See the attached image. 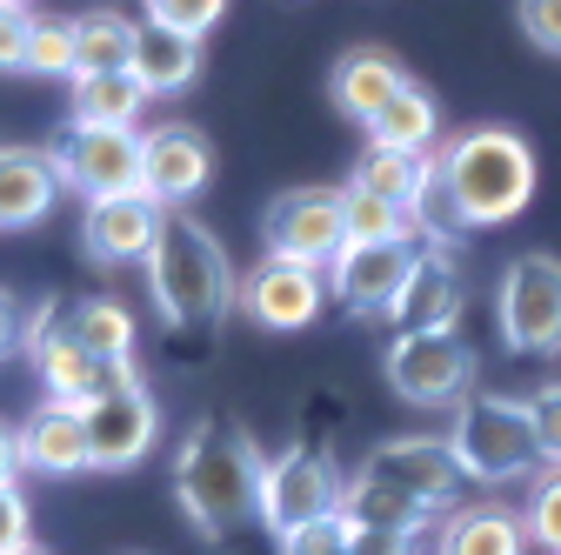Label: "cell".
Instances as JSON below:
<instances>
[{
	"label": "cell",
	"instance_id": "6da1fadb",
	"mask_svg": "<svg viewBox=\"0 0 561 555\" xmlns=\"http://www.w3.org/2000/svg\"><path fill=\"white\" fill-rule=\"evenodd\" d=\"M261 449L234 422H201L174 449V496L207 542H241L261 529Z\"/></svg>",
	"mask_w": 561,
	"mask_h": 555
},
{
	"label": "cell",
	"instance_id": "7a4b0ae2",
	"mask_svg": "<svg viewBox=\"0 0 561 555\" xmlns=\"http://www.w3.org/2000/svg\"><path fill=\"white\" fill-rule=\"evenodd\" d=\"M140 268H148V295L168 328H221L228 308H241V282H234L221 235L187 207L161 215V241Z\"/></svg>",
	"mask_w": 561,
	"mask_h": 555
},
{
	"label": "cell",
	"instance_id": "3957f363",
	"mask_svg": "<svg viewBox=\"0 0 561 555\" xmlns=\"http://www.w3.org/2000/svg\"><path fill=\"white\" fill-rule=\"evenodd\" d=\"M435 181L461 215V228H502L535 201V148L515 127L481 121V127H461L435 155Z\"/></svg>",
	"mask_w": 561,
	"mask_h": 555
},
{
	"label": "cell",
	"instance_id": "277c9868",
	"mask_svg": "<svg viewBox=\"0 0 561 555\" xmlns=\"http://www.w3.org/2000/svg\"><path fill=\"white\" fill-rule=\"evenodd\" d=\"M448 449H455L468 482H515L541 462L535 415L515 395H468L448 422Z\"/></svg>",
	"mask_w": 561,
	"mask_h": 555
},
{
	"label": "cell",
	"instance_id": "5b68a950",
	"mask_svg": "<svg viewBox=\"0 0 561 555\" xmlns=\"http://www.w3.org/2000/svg\"><path fill=\"white\" fill-rule=\"evenodd\" d=\"M341 496H347V475L334 468L328 442H295L261 468V529L274 542H288L314 522H334Z\"/></svg>",
	"mask_w": 561,
	"mask_h": 555
},
{
	"label": "cell",
	"instance_id": "8992f818",
	"mask_svg": "<svg viewBox=\"0 0 561 555\" xmlns=\"http://www.w3.org/2000/svg\"><path fill=\"white\" fill-rule=\"evenodd\" d=\"M388 388L408 408H461L474 388V349L455 328H428V335H394L388 341Z\"/></svg>",
	"mask_w": 561,
	"mask_h": 555
},
{
	"label": "cell",
	"instance_id": "52a82bcc",
	"mask_svg": "<svg viewBox=\"0 0 561 555\" xmlns=\"http://www.w3.org/2000/svg\"><path fill=\"white\" fill-rule=\"evenodd\" d=\"M261 241L267 254H288V261H308V268H328L341 248H347V194L341 188H280L261 215Z\"/></svg>",
	"mask_w": 561,
	"mask_h": 555
},
{
	"label": "cell",
	"instance_id": "ba28073f",
	"mask_svg": "<svg viewBox=\"0 0 561 555\" xmlns=\"http://www.w3.org/2000/svg\"><path fill=\"white\" fill-rule=\"evenodd\" d=\"M81 415H88V449H94V468H101V475H121V468H134V462H148L161 415H154L148 382L134 375V362L114 369L107 388H101Z\"/></svg>",
	"mask_w": 561,
	"mask_h": 555
},
{
	"label": "cell",
	"instance_id": "9c48e42d",
	"mask_svg": "<svg viewBox=\"0 0 561 555\" xmlns=\"http://www.w3.org/2000/svg\"><path fill=\"white\" fill-rule=\"evenodd\" d=\"M502 341L515 355H554L561 349V261L554 254H522L508 261L495 288Z\"/></svg>",
	"mask_w": 561,
	"mask_h": 555
},
{
	"label": "cell",
	"instance_id": "30bf717a",
	"mask_svg": "<svg viewBox=\"0 0 561 555\" xmlns=\"http://www.w3.org/2000/svg\"><path fill=\"white\" fill-rule=\"evenodd\" d=\"M54 168H60V188H75L88 201L140 194V174H148L134 127H67L54 141Z\"/></svg>",
	"mask_w": 561,
	"mask_h": 555
},
{
	"label": "cell",
	"instance_id": "8fae6325",
	"mask_svg": "<svg viewBox=\"0 0 561 555\" xmlns=\"http://www.w3.org/2000/svg\"><path fill=\"white\" fill-rule=\"evenodd\" d=\"M21 349H27V362H34L47 401H67V408H88V401L107 388V375H114L107 362H94L81 341H75L67 308H54V302H41V308L21 321ZM121 369H127V362H121Z\"/></svg>",
	"mask_w": 561,
	"mask_h": 555
},
{
	"label": "cell",
	"instance_id": "7c38bea8",
	"mask_svg": "<svg viewBox=\"0 0 561 555\" xmlns=\"http://www.w3.org/2000/svg\"><path fill=\"white\" fill-rule=\"evenodd\" d=\"M421 241H347L334 261H328V295L347 308V315H388L408 268H414Z\"/></svg>",
	"mask_w": 561,
	"mask_h": 555
},
{
	"label": "cell",
	"instance_id": "4fadbf2b",
	"mask_svg": "<svg viewBox=\"0 0 561 555\" xmlns=\"http://www.w3.org/2000/svg\"><path fill=\"white\" fill-rule=\"evenodd\" d=\"M321 295H328L321 268L288 261V254H261V261L248 268V282H241V308H248V321L267 328V335L308 328V321L321 315Z\"/></svg>",
	"mask_w": 561,
	"mask_h": 555
},
{
	"label": "cell",
	"instance_id": "5bb4252c",
	"mask_svg": "<svg viewBox=\"0 0 561 555\" xmlns=\"http://www.w3.org/2000/svg\"><path fill=\"white\" fill-rule=\"evenodd\" d=\"M368 475H381V482H394L401 496H414L421 509H448L455 502V489H461V462H455V449H448V435H388V442H375L368 449V462H362Z\"/></svg>",
	"mask_w": 561,
	"mask_h": 555
},
{
	"label": "cell",
	"instance_id": "9a60e30c",
	"mask_svg": "<svg viewBox=\"0 0 561 555\" xmlns=\"http://www.w3.org/2000/svg\"><path fill=\"white\" fill-rule=\"evenodd\" d=\"M140 194L154 207H187L207 181H215V148H207V134L194 121H161L154 134H140Z\"/></svg>",
	"mask_w": 561,
	"mask_h": 555
},
{
	"label": "cell",
	"instance_id": "2e32d148",
	"mask_svg": "<svg viewBox=\"0 0 561 555\" xmlns=\"http://www.w3.org/2000/svg\"><path fill=\"white\" fill-rule=\"evenodd\" d=\"M161 215H168V207H154L148 194L88 201V215H81V248H88V261H101V268L148 261L154 241H161Z\"/></svg>",
	"mask_w": 561,
	"mask_h": 555
},
{
	"label": "cell",
	"instance_id": "e0dca14e",
	"mask_svg": "<svg viewBox=\"0 0 561 555\" xmlns=\"http://www.w3.org/2000/svg\"><path fill=\"white\" fill-rule=\"evenodd\" d=\"M461 302H468V282H461L455 254L448 248H421L414 268H408V282H401V295H394V308H388V321H394V335L455 328Z\"/></svg>",
	"mask_w": 561,
	"mask_h": 555
},
{
	"label": "cell",
	"instance_id": "ac0fdd59",
	"mask_svg": "<svg viewBox=\"0 0 561 555\" xmlns=\"http://www.w3.org/2000/svg\"><path fill=\"white\" fill-rule=\"evenodd\" d=\"M14 442H21V468H34V475H88L94 468L88 415L67 408V401H41L14 429Z\"/></svg>",
	"mask_w": 561,
	"mask_h": 555
},
{
	"label": "cell",
	"instance_id": "d6986e66",
	"mask_svg": "<svg viewBox=\"0 0 561 555\" xmlns=\"http://www.w3.org/2000/svg\"><path fill=\"white\" fill-rule=\"evenodd\" d=\"M60 194L54 148H0V228H34Z\"/></svg>",
	"mask_w": 561,
	"mask_h": 555
},
{
	"label": "cell",
	"instance_id": "ffe728a7",
	"mask_svg": "<svg viewBox=\"0 0 561 555\" xmlns=\"http://www.w3.org/2000/svg\"><path fill=\"white\" fill-rule=\"evenodd\" d=\"M401 88H408L401 60H394V54H381V47H355V54H341V60H334V75H328L334 107H341V114H355V121H375Z\"/></svg>",
	"mask_w": 561,
	"mask_h": 555
},
{
	"label": "cell",
	"instance_id": "44dd1931",
	"mask_svg": "<svg viewBox=\"0 0 561 555\" xmlns=\"http://www.w3.org/2000/svg\"><path fill=\"white\" fill-rule=\"evenodd\" d=\"M435 555H528V522L502 502L455 509L435 535Z\"/></svg>",
	"mask_w": 561,
	"mask_h": 555
},
{
	"label": "cell",
	"instance_id": "7402d4cb",
	"mask_svg": "<svg viewBox=\"0 0 561 555\" xmlns=\"http://www.w3.org/2000/svg\"><path fill=\"white\" fill-rule=\"evenodd\" d=\"M341 522H347V529H381V535H408V542H414L421 529H428V509H421L414 496H401L394 482L355 468V475H347V496H341Z\"/></svg>",
	"mask_w": 561,
	"mask_h": 555
},
{
	"label": "cell",
	"instance_id": "603a6c76",
	"mask_svg": "<svg viewBox=\"0 0 561 555\" xmlns=\"http://www.w3.org/2000/svg\"><path fill=\"white\" fill-rule=\"evenodd\" d=\"M140 47V27L121 8H88L75 14V75H127Z\"/></svg>",
	"mask_w": 561,
	"mask_h": 555
},
{
	"label": "cell",
	"instance_id": "cb8c5ba5",
	"mask_svg": "<svg viewBox=\"0 0 561 555\" xmlns=\"http://www.w3.org/2000/svg\"><path fill=\"white\" fill-rule=\"evenodd\" d=\"M435 134H442V107L428 88H401L375 121H368V148H394V155H428L435 148Z\"/></svg>",
	"mask_w": 561,
	"mask_h": 555
},
{
	"label": "cell",
	"instance_id": "d4e9b609",
	"mask_svg": "<svg viewBox=\"0 0 561 555\" xmlns=\"http://www.w3.org/2000/svg\"><path fill=\"white\" fill-rule=\"evenodd\" d=\"M148 107V88L134 75H75L67 81V114L75 127H134Z\"/></svg>",
	"mask_w": 561,
	"mask_h": 555
},
{
	"label": "cell",
	"instance_id": "484cf974",
	"mask_svg": "<svg viewBox=\"0 0 561 555\" xmlns=\"http://www.w3.org/2000/svg\"><path fill=\"white\" fill-rule=\"evenodd\" d=\"M127 75L148 88V101H154V94H181V88H194V75H201V41L140 27V47H134V67H127Z\"/></svg>",
	"mask_w": 561,
	"mask_h": 555
},
{
	"label": "cell",
	"instance_id": "4316f807",
	"mask_svg": "<svg viewBox=\"0 0 561 555\" xmlns=\"http://www.w3.org/2000/svg\"><path fill=\"white\" fill-rule=\"evenodd\" d=\"M67 328H75V341H81V349H88L94 362H107V369L134 362V315H127L121 302L88 295V302L67 308Z\"/></svg>",
	"mask_w": 561,
	"mask_h": 555
},
{
	"label": "cell",
	"instance_id": "83f0119b",
	"mask_svg": "<svg viewBox=\"0 0 561 555\" xmlns=\"http://www.w3.org/2000/svg\"><path fill=\"white\" fill-rule=\"evenodd\" d=\"M428 174H435V155H394V148H368V155L355 161V188H368V194H381V201L408 207V215H414L421 188H428Z\"/></svg>",
	"mask_w": 561,
	"mask_h": 555
},
{
	"label": "cell",
	"instance_id": "f1b7e54d",
	"mask_svg": "<svg viewBox=\"0 0 561 555\" xmlns=\"http://www.w3.org/2000/svg\"><path fill=\"white\" fill-rule=\"evenodd\" d=\"M341 194H347V241H421L408 207H394V201H381V194H368L355 181Z\"/></svg>",
	"mask_w": 561,
	"mask_h": 555
},
{
	"label": "cell",
	"instance_id": "f546056e",
	"mask_svg": "<svg viewBox=\"0 0 561 555\" xmlns=\"http://www.w3.org/2000/svg\"><path fill=\"white\" fill-rule=\"evenodd\" d=\"M228 0H148V27L161 34H181V41H207L221 27Z\"/></svg>",
	"mask_w": 561,
	"mask_h": 555
},
{
	"label": "cell",
	"instance_id": "4dcf8cb0",
	"mask_svg": "<svg viewBox=\"0 0 561 555\" xmlns=\"http://www.w3.org/2000/svg\"><path fill=\"white\" fill-rule=\"evenodd\" d=\"M27 75H67L75 81V21H34Z\"/></svg>",
	"mask_w": 561,
	"mask_h": 555
},
{
	"label": "cell",
	"instance_id": "1f68e13d",
	"mask_svg": "<svg viewBox=\"0 0 561 555\" xmlns=\"http://www.w3.org/2000/svg\"><path fill=\"white\" fill-rule=\"evenodd\" d=\"M528 542H541L548 555H561V468L554 475H541V489H535V502H528Z\"/></svg>",
	"mask_w": 561,
	"mask_h": 555
},
{
	"label": "cell",
	"instance_id": "d6a6232c",
	"mask_svg": "<svg viewBox=\"0 0 561 555\" xmlns=\"http://www.w3.org/2000/svg\"><path fill=\"white\" fill-rule=\"evenodd\" d=\"M34 47V14L27 8H0V75H21Z\"/></svg>",
	"mask_w": 561,
	"mask_h": 555
},
{
	"label": "cell",
	"instance_id": "836d02e7",
	"mask_svg": "<svg viewBox=\"0 0 561 555\" xmlns=\"http://www.w3.org/2000/svg\"><path fill=\"white\" fill-rule=\"evenodd\" d=\"M528 415H535V442H541V462H554V468H561V382H548V388L528 401Z\"/></svg>",
	"mask_w": 561,
	"mask_h": 555
},
{
	"label": "cell",
	"instance_id": "e575fe53",
	"mask_svg": "<svg viewBox=\"0 0 561 555\" xmlns=\"http://www.w3.org/2000/svg\"><path fill=\"white\" fill-rule=\"evenodd\" d=\"M280 555H355V548H347V522L334 516V522H314V529L288 535V542H280Z\"/></svg>",
	"mask_w": 561,
	"mask_h": 555
},
{
	"label": "cell",
	"instance_id": "d590c367",
	"mask_svg": "<svg viewBox=\"0 0 561 555\" xmlns=\"http://www.w3.org/2000/svg\"><path fill=\"white\" fill-rule=\"evenodd\" d=\"M522 34L541 54H561V0H522Z\"/></svg>",
	"mask_w": 561,
	"mask_h": 555
},
{
	"label": "cell",
	"instance_id": "8d00e7d4",
	"mask_svg": "<svg viewBox=\"0 0 561 555\" xmlns=\"http://www.w3.org/2000/svg\"><path fill=\"white\" fill-rule=\"evenodd\" d=\"M27 529H34V509L21 489H0V555H14L27 548Z\"/></svg>",
	"mask_w": 561,
	"mask_h": 555
},
{
	"label": "cell",
	"instance_id": "74e56055",
	"mask_svg": "<svg viewBox=\"0 0 561 555\" xmlns=\"http://www.w3.org/2000/svg\"><path fill=\"white\" fill-rule=\"evenodd\" d=\"M14 341H21V302H14L8 288H0V355H8Z\"/></svg>",
	"mask_w": 561,
	"mask_h": 555
},
{
	"label": "cell",
	"instance_id": "f35d334b",
	"mask_svg": "<svg viewBox=\"0 0 561 555\" xmlns=\"http://www.w3.org/2000/svg\"><path fill=\"white\" fill-rule=\"evenodd\" d=\"M14 468H21V442H14L8 422H0V489H14Z\"/></svg>",
	"mask_w": 561,
	"mask_h": 555
},
{
	"label": "cell",
	"instance_id": "ab89813d",
	"mask_svg": "<svg viewBox=\"0 0 561 555\" xmlns=\"http://www.w3.org/2000/svg\"><path fill=\"white\" fill-rule=\"evenodd\" d=\"M14 555H41V548H34V542H27V548H14Z\"/></svg>",
	"mask_w": 561,
	"mask_h": 555
},
{
	"label": "cell",
	"instance_id": "60d3db41",
	"mask_svg": "<svg viewBox=\"0 0 561 555\" xmlns=\"http://www.w3.org/2000/svg\"><path fill=\"white\" fill-rule=\"evenodd\" d=\"M0 8H27V0H0Z\"/></svg>",
	"mask_w": 561,
	"mask_h": 555
}]
</instances>
